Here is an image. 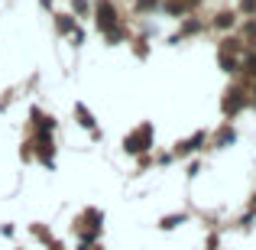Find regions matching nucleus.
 <instances>
[{
	"label": "nucleus",
	"instance_id": "f257e3e1",
	"mask_svg": "<svg viewBox=\"0 0 256 250\" xmlns=\"http://www.w3.org/2000/svg\"><path fill=\"white\" fill-rule=\"evenodd\" d=\"M98 26H100V30H107V33L117 26V13H114L110 4H100L98 7Z\"/></svg>",
	"mask_w": 256,
	"mask_h": 250
},
{
	"label": "nucleus",
	"instance_id": "7ed1b4c3",
	"mask_svg": "<svg viewBox=\"0 0 256 250\" xmlns=\"http://www.w3.org/2000/svg\"><path fill=\"white\" fill-rule=\"evenodd\" d=\"M140 7H156V0H140Z\"/></svg>",
	"mask_w": 256,
	"mask_h": 250
},
{
	"label": "nucleus",
	"instance_id": "f03ea898",
	"mask_svg": "<svg viewBox=\"0 0 256 250\" xmlns=\"http://www.w3.org/2000/svg\"><path fill=\"white\" fill-rule=\"evenodd\" d=\"M227 23H234V13H220V20H218V26H227Z\"/></svg>",
	"mask_w": 256,
	"mask_h": 250
}]
</instances>
